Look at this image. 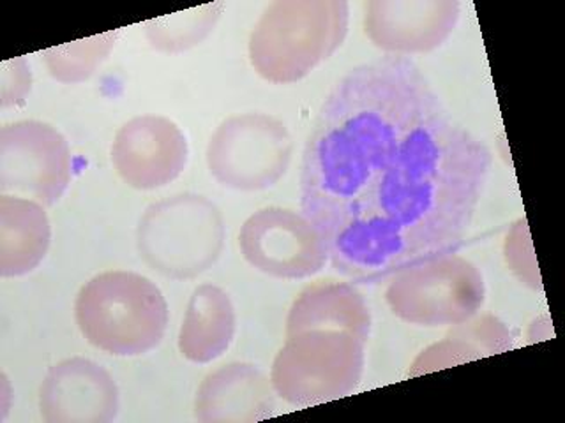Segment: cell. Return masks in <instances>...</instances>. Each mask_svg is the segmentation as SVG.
Here are the masks:
<instances>
[{
  "label": "cell",
  "instance_id": "2",
  "mask_svg": "<svg viewBox=\"0 0 565 423\" xmlns=\"http://www.w3.org/2000/svg\"><path fill=\"white\" fill-rule=\"evenodd\" d=\"M349 23L347 0L273 2L249 34L253 69L274 85L297 84L341 48Z\"/></svg>",
  "mask_w": 565,
  "mask_h": 423
},
{
  "label": "cell",
  "instance_id": "22",
  "mask_svg": "<svg viewBox=\"0 0 565 423\" xmlns=\"http://www.w3.org/2000/svg\"><path fill=\"white\" fill-rule=\"evenodd\" d=\"M31 66L26 64L25 57L2 62V67H0V99H2V108L23 105L25 97L31 93Z\"/></svg>",
  "mask_w": 565,
  "mask_h": 423
},
{
  "label": "cell",
  "instance_id": "9",
  "mask_svg": "<svg viewBox=\"0 0 565 423\" xmlns=\"http://www.w3.org/2000/svg\"><path fill=\"white\" fill-rule=\"evenodd\" d=\"M238 247L253 269L288 281L313 278L329 261L326 243L311 220L290 208H262L247 217Z\"/></svg>",
  "mask_w": 565,
  "mask_h": 423
},
{
  "label": "cell",
  "instance_id": "8",
  "mask_svg": "<svg viewBox=\"0 0 565 423\" xmlns=\"http://www.w3.org/2000/svg\"><path fill=\"white\" fill-rule=\"evenodd\" d=\"M70 182V143L57 129L41 120L0 128V193L52 207Z\"/></svg>",
  "mask_w": 565,
  "mask_h": 423
},
{
  "label": "cell",
  "instance_id": "16",
  "mask_svg": "<svg viewBox=\"0 0 565 423\" xmlns=\"http://www.w3.org/2000/svg\"><path fill=\"white\" fill-rule=\"evenodd\" d=\"M237 316L228 293L214 284H202L191 295L179 330V351L193 364H211L234 340Z\"/></svg>",
  "mask_w": 565,
  "mask_h": 423
},
{
  "label": "cell",
  "instance_id": "20",
  "mask_svg": "<svg viewBox=\"0 0 565 423\" xmlns=\"http://www.w3.org/2000/svg\"><path fill=\"white\" fill-rule=\"evenodd\" d=\"M503 254H505L509 269L525 286L532 288V290H543V281L539 275L537 260H535L534 247L530 240L525 219H520L516 225L512 226L508 238H505Z\"/></svg>",
  "mask_w": 565,
  "mask_h": 423
},
{
  "label": "cell",
  "instance_id": "13",
  "mask_svg": "<svg viewBox=\"0 0 565 423\" xmlns=\"http://www.w3.org/2000/svg\"><path fill=\"white\" fill-rule=\"evenodd\" d=\"M274 388L258 367L244 361L212 370L196 390L194 416L202 423H249L276 410Z\"/></svg>",
  "mask_w": 565,
  "mask_h": 423
},
{
  "label": "cell",
  "instance_id": "11",
  "mask_svg": "<svg viewBox=\"0 0 565 423\" xmlns=\"http://www.w3.org/2000/svg\"><path fill=\"white\" fill-rule=\"evenodd\" d=\"M461 17L458 0H371L364 32L387 55L408 57L440 48Z\"/></svg>",
  "mask_w": 565,
  "mask_h": 423
},
{
  "label": "cell",
  "instance_id": "21",
  "mask_svg": "<svg viewBox=\"0 0 565 423\" xmlns=\"http://www.w3.org/2000/svg\"><path fill=\"white\" fill-rule=\"evenodd\" d=\"M477 358L484 357L473 346H470L467 340L458 339V337H452V335H446V339L433 344L429 348L424 349L419 357L415 358L414 366H412L408 376L414 378V376L428 375L433 370L461 366V364L477 360Z\"/></svg>",
  "mask_w": 565,
  "mask_h": 423
},
{
  "label": "cell",
  "instance_id": "3",
  "mask_svg": "<svg viewBox=\"0 0 565 423\" xmlns=\"http://www.w3.org/2000/svg\"><path fill=\"white\" fill-rule=\"evenodd\" d=\"M76 325L94 348L114 357H140L158 348L168 304L156 282L110 270L85 282L75 302Z\"/></svg>",
  "mask_w": 565,
  "mask_h": 423
},
{
  "label": "cell",
  "instance_id": "19",
  "mask_svg": "<svg viewBox=\"0 0 565 423\" xmlns=\"http://www.w3.org/2000/svg\"><path fill=\"white\" fill-rule=\"evenodd\" d=\"M447 335L467 340L470 346L481 352L482 357L499 355L512 348V334L508 326L491 314H484V316L476 314L468 322L452 326Z\"/></svg>",
  "mask_w": 565,
  "mask_h": 423
},
{
  "label": "cell",
  "instance_id": "12",
  "mask_svg": "<svg viewBox=\"0 0 565 423\" xmlns=\"http://www.w3.org/2000/svg\"><path fill=\"white\" fill-rule=\"evenodd\" d=\"M40 413L46 423H110L119 414V388L96 361L67 358L44 376Z\"/></svg>",
  "mask_w": 565,
  "mask_h": 423
},
{
  "label": "cell",
  "instance_id": "1",
  "mask_svg": "<svg viewBox=\"0 0 565 423\" xmlns=\"http://www.w3.org/2000/svg\"><path fill=\"white\" fill-rule=\"evenodd\" d=\"M491 166L420 67L385 55L326 97L300 163V207L332 269L376 284L463 246Z\"/></svg>",
  "mask_w": 565,
  "mask_h": 423
},
{
  "label": "cell",
  "instance_id": "5",
  "mask_svg": "<svg viewBox=\"0 0 565 423\" xmlns=\"http://www.w3.org/2000/svg\"><path fill=\"white\" fill-rule=\"evenodd\" d=\"M364 346L344 330H305L287 335L274 358L270 383L296 408L343 399L361 383Z\"/></svg>",
  "mask_w": 565,
  "mask_h": 423
},
{
  "label": "cell",
  "instance_id": "10",
  "mask_svg": "<svg viewBox=\"0 0 565 423\" xmlns=\"http://www.w3.org/2000/svg\"><path fill=\"white\" fill-rule=\"evenodd\" d=\"M190 147L173 120L159 115H140L115 134L111 163L129 187L161 189L184 172Z\"/></svg>",
  "mask_w": 565,
  "mask_h": 423
},
{
  "label": "cell",
  "instance_id": "17",
  "mask_svg": "<svg viewBox=\"0 0 565 423\" xmlns=\"http://www.w3.org/2000/svg\"><path fill=\"white\" fill-rule=\"evenodd\" d=\"M225 2L199 6L146 22V37L152 48L182 53L202 43L220 22Z\"/></svg>",
  "mask_w": 565,
  "mask_h": 423
},
{
  "label": "cell",
  "instance_id": "4",
  "mask_svg": "<svg viewBox=\"0 0 565 423\" xmlns=\"http://www.w3.org/2000/svg\"><path fill=\"white\" fill-rule=\"evenodd\" d=\"M137 246L150 269L173 281H188L220 260L225 247V219L202 194H173L143 212Z\"/></svg>",
  "mask_w": 565,
  "mask_h": 423
},
{
  "label": "cell",
  "instance_id": "14",
  "mask_svg": "<svg viewBox=\"0 0 565 423\" xmlns=\"http://www.w3.org/2000/svg\"><path fill=\"white\" fill-rule=\"evenodd\" d=\"M305 330H344L367 343L370 305L349 282H315L300 291L287 317V335Z\"/></svg>",
  "mask_w": 565,
  "mask_h": 423
},
{
  "label": "cell",
  "instance_id": "18",
  "mask_svg": "<svg viewBox=\"0 0 565 423\" xmlns=\"http://www.w3.org/2000/svg\"><path fill=\"white\" fill-rule=\"evenodd\" d=\"M119 35L120 31H110L44 50L46 69L61 84H82L108 58Z\"/></svg>",
  "mask_w": 565,
  "mask_h": 423
},
{
  "label": "cell",
  "instance_id": "6",
  "mask_svg": "<svg viewBox=\"0 0 565 423\" xmlns=\"http://www.w3.org/2000/svg\"><path fill=\"white\" fill-rule=\"evenodd\" d=\"M385 300L394 316L417 326H455L484 305L481 270L461 256L446 254L393 275Z\"/></svg>",
  "mask_w": 565,
  "mask_h": 423
},
{
  "label": "cell",
  "instance_id": "7",
  "mask_svg": "<svg viewBox=\"0 0 565 423\" xmlns=\"http://www.w3.org/2000/svg\"><path fill=\"white\" fill-rule=\"evenodd\" d=\"M294 141L287 123L252 111L220 123L209 140L207 167L214 181L235 191H265L287 175Z\"/></svg>",
  "mask_w": 565,
  "mask_h": 423
},
{
  "label": "cell",
  "instance_id": "15",
  "mask_svg": "<svg viewBox=\"0 0 565 423\" xmlns=\"http://www.w3.org/2000/svg\"><path fill=\"white\" fill-rule=\"evenodd\" d=\"M52 226L43 205L18 196H0V275L22 278L40 267L49 252Z\"/></svg>",
  "mask_w": 565,
  "mask_h": 423
}]
</instances>
